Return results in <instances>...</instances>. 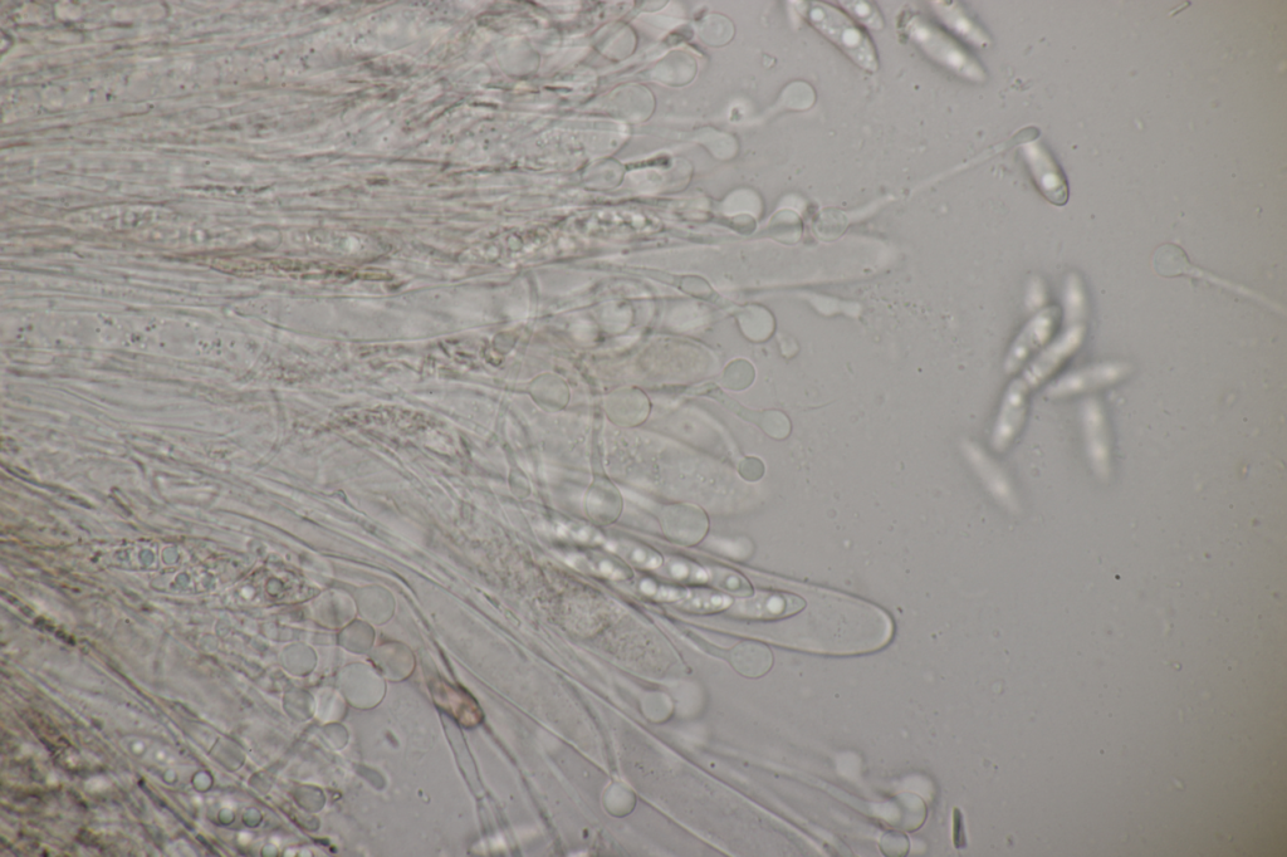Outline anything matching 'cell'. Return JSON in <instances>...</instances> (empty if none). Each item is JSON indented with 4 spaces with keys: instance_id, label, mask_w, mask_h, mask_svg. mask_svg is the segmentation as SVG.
<instances>
[{
    "instance_id": "6da1fadb",
    "label": "cell",
    "mask_w": 1287,
    "mask_h": 857,
    "mask_svg": "<svg viewBox=\"0 0 1287 857\" xmlns=\"http://www.w3.org/2000/svg\"><path fill=\"white\" fill-rule=\"evenodd\" d=\"M796 6L802 18L856 66L868 73L878 72L879 62L873 42L845 13L820 2H800Z\"/></svg>"
},
{
    "instance_id": "7a4b0ae2",
    "label": "cell",
    "mask_w": 1287,
    "mask_h": 857,
    "mask_svg": "<svg viewBox=\"0 0 1287 857\" xmlns=\"http://www.w3.org/2000/svg\"><path fill=\"white\" fill-rule=\"evenodd\" d=\"M898 28L904 37H907L938 65L968 81L985 80L986 75L980 63L963 50L961 44L926 19L915 14H903Z\"/></svg>"
},
{
    "instance_id": "3957f363",
    "label": "cell",
    "mask_w": 1287,
    "mask_h": 857,
    "mask_svg": "<svg viewBox=\"0 0 1287 857\" xmlns=\"http://www.w3.org/2000/svg\"><path fill=\"white\" fill-rule=\"evenodd\" d=\"M1085 335V323L1069 326L1068 330L1061 333L1057 340L1051 342L1047 349L1042 351L1039 357L1032 362V365L1025 372V376L1014 388V403H1012V415H1014L1012 421H1014V425L1019 424L1021 416L1024 415V399L1027 391L1044 383L1047 377L1054 374L1065 361H1068L1075 352H1078L1080 347L1083 346Z\"/></svg>"
},
{
    "instance_id": "277c9868",
    "label": "cell",
    "mask_w": 1287,
    "mask_h": 857,
    "mask_svg": "<svg viewBox=\"0 0 1287 857\" xmlns=\"http://www.w3.org/2000/svg\"><path fill=\"white\" fill-rule=\"evenodd\" d=\"M1134 367L1125 361H1105L1100 364L1083 367V369L1069 372L1056 380L1047 389V396L1051 399L1070 398V396L1089 393V391L1108 388L1114 384L1120 383L1132 375Z\"/></svg>"
},
{
    "instance_id": "5b68a950",
    "label": "cell",
    "mask_w": 1287,
    "mask_h": 857,
    "mask_svg": "<svg viewBox=\"0 0 1287 857\" xmlns=\"http://www.w3.org/2000/svg\"><path fill=\"white\" fill-rule=\"evenodd\" d=\"M1086 453L1091 467L1099 478L1108 479L1112 472V449L1108 432L1107 416L1103 404L1098 399L1085 400L1081 409Z\"/></svg>"
},
{
    "instance_id": "8992f818",
    "label": "cell",
    "mask_w": 1287,
    "mask_h": 857,
    "mask_svg": "<svg viewBox=\"0 0 1287 857\" xmlns=\"http://www.w3.org/2000/svg\"><path fill=\"white\" fill-rule=\"evenodd\" d=\"M807 600L800 595L785 592H757L733 605V614L748 619H784L804 610Z\"/></svg>"
},
{
    "instance_id": "52a82bcc",
    "label": "cell",
    "mask_w": 1287,
    "mask_h": 857,
    "mask_svg": "<svg viewBox=\"0 0 1287 857\" xmlns=\"http://www.w3.org/2000/svg\"><path fill=\"white\" fill-rule=\"evenodd\" d=\"M647 594H654L659 599L674 601L684 610L694 612H712L727 609L732 605L728 596L709 590L655 589L653 584L643 585Z\"/></svg>"
},
{
    "instance_id": "ba28073f",
    "label": "cell",
    "mask_w": 1287,
    "mask_h": 857,
    "mask_svg": "<svg viewBox=\"0 0 1287 857\" xmlns=\"http://www.w3.org/2000/svg\"><path fill=\"white\" fill-rule=\"evenodd\" d=\"M1060 308L1051 306L1045 308L1032 318L1029 325L1022 333L1017 347L1014 351V361H1022L1029 356L1032 351L1040 349L1049 342L1056 330L1057 322L1060 320Z\"/></svg>"
},
{
    "instance_id": "9c48e42d",
    "label": "cell",
    "mask_w": 1287,
    "mask_h": 857,
    "mask_svg": "<svg viewBox=\"0 0 1287 857\" xmlns=\"http://www.w3.org/2000/svg\"><path fill=\"white\" fill-rule=\"evenodd\" d=\"M937 16L954 34L961 37L963 41L972 44V46L983 47L988 43V39L972 21L968 14L957 3L938 2L933 3Z\"/></svg>"
},
{
    "instance_id": "30bf717a",
    "label": "cell",
    "mask_w": 1287,
    "mask_h": 857,
    "mask_svg": "<svg viewBox=\"0 0 1287 857\" xmlns=\"http://www.w3.org/2000/svg\"><path fill=\"white\" fill-rule=\"evenodd\" d=\"M1063 305L1066 325L1074 326L1084 323L1086 313H1088V300H1086L1083 282L1075 274L1066 281Z\"/></svg>"
},
{
    "instance_id": "8fae6325",
    "label": "cell",
    "mask_w": 1287,
    "mask_h": 857,
    "mask_svg": "<svg viewBox=\"0 0 1287 857\" xmlns=\"http://www.w3.org/2000/svg\"><path fill=\"white\" fill-rule=\"evenodd\" d=\"M740 672L748 677H761L771 669L773 658L770 649L761 644H743L741 646Z\"/></svg>"
},
{
    "instance_id": "7c38bea8",
    "label": "cell",
    "mask_w": 1287,
    "mask_h": 857,
    "mask_svg": "<svg viewBox=\"0 0 1287 857\" xmlns=\"http://www.w3.org/2000/svg\"><path fill=\"white\" fill-rule=\"evenodd\" d=\"M841 4H843L844 8L851 14V16L858 19V21L863 23L864 26L874 29V31H880V29H883L884 21L882 14H880L877 7H874L873 4L866 2H843Z\"/></svg>"
},
{
    "instance_id": "4fadbf2b",
    "label": "cell",
    "mask_w": 1287,
    "mask_h": 857,
    "mask_svg": "<svg viewBox=\"0 0 1287 857\" xmlns=\"http://www.w3.org/2000/svg\"><path fill=\"white\" fill-rule=\"evenodd\" d=\"M616 550H618L621 555L628 558V560L635 562L636 565L639 566L658 567L660 563H662V558H660L658 553L650 551L648 548L633 545V543H620Z\"/></svg>"
},
{
    "instance_id": "5bb4252c",
    "label": "cell",
    "mask_w": 1287,
    "mask_h": 857,
    "mask_svg": "<svg viewBox=\"0 0 1287 857\" xmlns=\"http://www.w3.org/2000/svg\"><path fill=\"white\" fill-rule=\"evenodd\" d=\"M714 584L722 590L736 592L738 595H750L751 586L746 579L729 571L714 572Z\"/></svg>"
},
{
    "instance_id": "9a60e30c",
    "label": "cell",
    "mask_w": 1287,
    "mask_h": 857,
    "mask_svg": "<svg viewBox=\"0 0 1287 857\" xmlns=\"http://www.w3.org/2000/svg\"><path fill=\"white\" fill-rule=\"evenodd\" d=\"M880 847L885 855L899 857L908 854L909 840L908 837L900 831H890L883 836L880 841Z\"/></svg>"
},
{
    "instance_id": "2e32d148",
    "label": "cell",
    "mask_w": 1287,
    "mask_h": 857,
    "mask_svg": "<svg viewBox=\"0 0 1287 857\" xmlns=\"http://www.w3.org/2000/svg\"><path fill=\"white\" fill-rule=\"evenodd\" d=\"M953 840L958 850L966 846V834H964V824L962 812L954 810Z\"/></svg>"
}]
</instances>
